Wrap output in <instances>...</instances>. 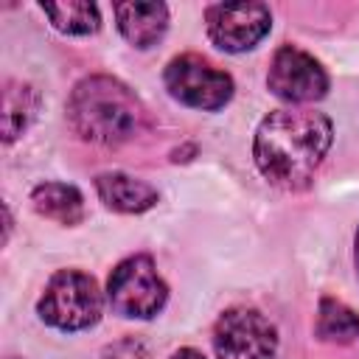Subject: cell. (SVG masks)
Masks as SVG:
<instances>
[{"instance_id":"1","label":"cell","mask_w":359,"mask_h":359,"mask_svg":"<svg viewBox=\"0 0 359 359\" xmlns=\"http://www.w3.org/2000/svg\"><path fill=\"white\" fill-rule=\"evenodd\" d=\"M331 121L314 109L269 112L252 143L261 174L278 188H303L331 146Z\"/></svg>"},{"instance_id":"2","label":"cell","mask_w":359,"mask_h":359,"mask_svg":"<svg viewBox=\"0 0 359 359\" xmlns=\"http://www.w3.org/2000/svg\"><path fill=\"white\" fill-rule=\"evenodd\" d=\"M73 132L90 143L115 146L129 140L143 123V107L135 93L109 76H90L76 84L67 101Z\"/></svg>"},{"instance_id":"3","label":"cell","mask_w":359,"mask_h":359,"mask_svg":"<svg viewBox=\"0 0 359 359\" xmlns=\"http://www.w3.org/2000/svg\"><path fill=\"white\" fill-rule=\"evenodd\" d=\"M101 306L104 300L98 283L90 275L79 269H62L48 280L36 311L48 325L59 331H81L98 323Z\"/></svg>"},{"instance_id":"4","label":"cell","mask_w":359,"mask_h":359,"mask_svg":"<svg viewBox=\"0 0 359 359\" xmlns=\"http://www.w3.org/2000/svg\"><path fill=\"white\" fill-rule=\"evenodd\" d=\"M107 297L112 311L121 317L149 320L165 306L168 289L149 255H132L112 269L107 280Z\"/></svg>"},{"instance_id":"5","label":"cell","mask_w":359,"mask_h":359,"mask_svg":"<svg viewBox=\"0 0 359 359\" xmlns=\"http://www.w3.org/2000/svg\"><path fill=\"white\" fill-rule=\"evenodd\" d=\"M163 79H165L168 93L194 109L213 112V109H222L233 98V79L194 53L171 59Z\"/></svg>"},{"instance_id":"6","label":"cell","mask_w":359,"mask_h":359,"mask_svg":"<svg viewBox=\"0 0 359 359\" xmlns=\"http://www.w3.org/2000/svg\"><path fill=\"white\" fill-rule=\"evenodd\" d=\"M275 345V325L255 309H230L213 328V348L219 359H272Z\"/></svg>"},{"instance_id":"7","label":"cell","mask_w":359,"mask_h":359,"mask_svg":"<svg viewBox=\"0 0 359 359\" xmlns=\"http://www.w3.org/2000/svg\"><path fill=\"white\" fill-rule=\"evenodd\" d=\"M205 22L213 45L227 53H241L269 34L272 14L264 3H216L205 11Z\"/></svg>"},{"instance_id":"8","label":"cell","mask_w":359,"mask_h":359,"mask_svg":"<svg viewBox=\"0 0 359 359\" xmlns=\"http://www.w3.org/2000/svg\"><path fill=\"white\" fill-rule=\"evenodd\" d=\"M266 84L283 101L309 104V101H317L325 95L328 76L314 56H309L306 50H300L294 45H283L272 56Z\"/></svg>"},{"instance_id":"9","label":"cell","mask_w":359,"mask_h":359,"mask_svg":"<svg viewBox=\"0 0 359 359\" xmlns=\"http://www.w3.org/2000/svg\"><path fill=\"white\" fill-rule=\"evenodd\" d=\"M121 34L135 48H151L168 25V8L163 3H115Z\"/></svg>"},{"instance_id":"10","label":"cell","mask_w":359,"mask_h":359,"mask_svg":"<svg viewBox=\"0 0 359 359\" xmlns=\"http://www.w3.org/2000/svg\"><path fill=\"white\" fill-rule=\"evenodd\" d=\"M95 191L101 202L112 210L121 213H143L157 202V191L140 180H132L121 171L112 174H98L95 177Z\"/></svg>"},{"instance_id":"11","label":"cell","mask_w":359,"mask_h":359,"mask_svg":"<svg viewBox=\"0 0 359 359\" xmlns=\"http://www.w3.org/2000/svg\"><path fill=\"white\" fill-rule=\"evenodd\" d=\"M34 210L45 219H53L59 224H79L84 216V199L79 188L65 182H42L31 194Z\"/></svg>"},{"instance_id":"12","label":"cell","mask_w":359,"mask_h":359,"mask_svg":"<svg viewBox=\"0 0 359 359\" xmlns=\"http://www.w3.org/2000/svg\"><path fill=\"white\" fill-rule=\"evenodd\" d=\"M39 95L31 84L8 81L3 90V140L11 143L36 115Z\"/></svg>"},{"instance_id":"13","label":"cell","mask_w":359,"mask_h":359,"mask_svg":"<svg viewBox=\"0 0 359 359\" xmlns=\"http://www.w3.org/2000/svg\"><path fill=\"white\" fill-rule=\"evenodd\" d=\"M317 337L328 339V342H353L359 337V314L351 311L345 303L339 300H320V311H317Z\"/></svg>"},{"instance_id":"14","label":"cell","mask_w":359,"mask_h":359,"mask_svg":"<svg viewBox=\"0 0 359 359\" xmlns=\"http://www.w3.org/2000/svg\"><path fill=\"white\" fill-rule=\"evenodd\" d=\"M42 11L50 17V22L62 31V34H93L98 28V8L95 3H79V0H67V3H45Z\"/></svg>"},{"instance_id":"15","label":"cell","mask_w":359,"mask_h":359,"mask_svg":"<svg viewBox=\"0 0 359 359\" xmlns=\"http://www.w3.org/2000/svg\"><path fill=\"white\" fill-rule=\"evenodd\" d=\"M104 359H149V356L137 339H121L104 351Z\"/></svg>"},{"instance_id":"16","label":"cell","mask_w":359,"mask_h":359,"mask_svg":"<svg viewBox=\"0 0 359 359\" xmlns=\"http://www.w3.org/2000/svg\"><path fill=\"white\" fill-rule=\"evenodd\" d=\"M171 359H205V356H202L199 351H194V348H180Z\"/></svg>"},{"instance_id":"17","label":"cell","mask_w":359,"mask_h":359,"mask_svg":"<svg viewBox=\"0 0 359 359\" xmlns=\"http://www.w3.org/2000/svg\"><path fill=\"white\" fill-rule=\"evenodd\" d=\"M356 269H359V230H356Z\"/></svg>"}]
</instances>
